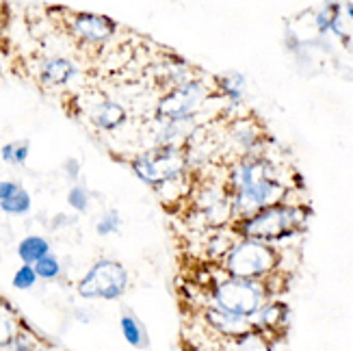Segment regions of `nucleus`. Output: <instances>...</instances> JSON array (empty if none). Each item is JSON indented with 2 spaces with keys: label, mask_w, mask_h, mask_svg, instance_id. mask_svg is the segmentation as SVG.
I'll return each instance as SVG.
<instances>
[{
  "label": "nucleus",
  "mask_w": 353,
  "mask_h": 351,
  "mask_svg": "<svg viewBox=\"0 0 353 351\" xmlns=\"http://www.w3.org/2000/svg\"><path fill=\"white\" fill-rule=\"evenodd\" d=\"M223 182L232 202L234 221L288 202V195L293 193V185L282 176V167L267 154L234 159L225 167Z\"/></svg>",
  "instance_id": "obj_1"
},
{
  "label": "nucleus",
  "mask_w": 353,
  "mask_h": 351,
  "mask_svg": "<svg viewBox=\"0 0 353 351\" xmlns=\"http://www.w3.org/2000/svg\"><path fill=\"white\" fill-rule=\"evenodd\" d=\"M310 219V208L299 202H282L269 208H263L254 215L234 221L232 232L239 239H250L278 245L288 239L299 237Z\"/></svg>",
  "instance_id": "obj_2"
},
{
  "label": "nucleus",
  "mask_w": 353,
  "mask_h": 351,
  "mask_svg": "<svg viewBox=\"0 0 353 351\" xmlns=\"http://www.w3.org/2000/svg\"><path fill=\"white\" fill-rule=\"evenodd\" d=\"M280 273H275V276H271L269 280L256 282V280L228 278L219 269V276L204 288L206 291L204 303H210V306L221 308L225 312H232L236 317L252 319L269 299L278 297V291L273 288V282Z\"/></svg>",
  "instance_id": "obj_3"
},
{
  "label": "nucleus",
  "mask_w": 353,
  "mask_h": 351,
  "mask_svg": "<svg viewBox=\"0 0 353 351\" xmlns=\"http://www.w3.org/2000/svg\"><path fill=\"white\" fill-rule=\"evenodd\" d=\"M219 269L228 278L263 282L282 271V250L269 243L236 239L219 263Z\"/></svg>",
  "instance_id": "obj_4"
},
{
  "label": "nucleus",
  "mask_w": 353,
  "mask_h": 351,
  "mask_svg": "<svg viewBox=\"0 0 353 351\" xmlns=\"http://www.w3.org/2000/svg\"><path fill=\"white\" fill-rule=\"evenodd\" d=\"M130 170L154 191L184 185L191 176L182 148H148L130 159Z\"/></svg>",
  "instance_id": "obj_5"
},
{
  "label": "nucleus",
  "mask_w": 353,
  "mask_h": 351,
  "mask_svg": "<svg viewBox=\"0 0 353 351\" xmlns=\"http://www.w3.org/2000/svg\"><path fill=\"white\" fill-rule=\"evenodd\" d=\"M212 98H214L212 83L197 76V79L187 81L178 87L165 89L157 100L154 117L157 121H176V119L202 115V109Z\"/></svg>",
  "instance_id": "obj_6"
},
{
  "label": "nucleus",
  "mask_w": 353,
  "mask_h": 351,
  "mask_svg": "<svg viewBox=\"0 0 353 351\" xmlns=\"http://www.w3.org/2000/svg\"><path fill=\"white\" fill-rule=\"evenodd\" d=\"M130 286V273L115 258H100L87 269L76 284V293L83 299L115 301L126 295Z\"/></svg>",
  "instance_id": "obj_7"
},
{
  "label": "nucleus",
  "mask_w": 353,
  "mask_h": 351,
  "mask_svg": "<svg viewBox=\"0 0 353 351\" xmlns=\"http://www.w3.org/2000/svg\"><path fill=\"white\" fill-rule=\"evenodd\" d=\"M68 30L76 41L87 46H102L117 33V22L104 13L74 11L68 15Z\"/></svg>",
  "instance_id": "obj_8"
},
{
  "label": "nucleus",
  "mask_w": 353,
  "mask_h": 351,
  "mask_svg": "<svg viewBox=\"0 0 353 351\" xmlns=\"http://www.w3.org/2000/svg\"><path fill=\"white\" fill-rule=\"evenodd\" d=\"M228 141L234 148L236 157H252V154H265V132L256 124V119L245 115L234 119L228 126Z\"/></svg>",
  "instance_id": "obj_9"
},
{
  "label": "nucleus",
  "mask_w": 353,
  "mask_h": 351,
  "mask_svg": "<svg viewBox=\"0 0 353 351\" xmlns=\"http://www.w3.org/2000/svg\"><path fill=\"white\" fill-rule=\"evenodd\" d=\"M199 317H202V321L208 330H212L217 337L221 339H228V341H234L243 334L252 332V321L245 317H236L232 312H225L221 308H214L210 303H204L202 308H199Z\"/></svg>",
  "instance_id": "obj_10"
},
{
  "label": "nucleus",
  "mask_w": 353,
  "mask_h": 351,
  "mask_svg": "<svg viewBox=\"0 0 353 351\" xmlns=\"http://www.w3.org/2000/svg\"><path fill=\"white\" fill-rule=\"evenodd\" d=\"M288 319H290V310L282 299H269L263 308H260L250 321H252V330L265 334L267 339L275 341L284 337V332L288 330Z\"/></svg>",
  "instance_id": "obj_11"
},
{
  "label": "nucleus",
  "mask_w": 353,
  "mask_h": 351,
  "mask_svg": "<svg viewBox=\"0 0 353 351\" xmlns=\"http://www.w3.org/2000/svg\"><path fill=\"white\" fill-rule=\"evenodd\" d=\"M87 117L91 124H94V128L102 132H115L128 121V111L117 100L102 96L100 100H96L89 106Z\"/></svg>",
  "instance_id": "obj_12"
},
{
  "label": "nucleus",
  "mask_w": 353,
  "mask_h": 351,
  "mask_svg": "<svg viewBox=\"0 0 353 351\" xmlns=\"http://www.w3.org/2000/svg\"><path fill=\"white\" fill-rule=\"evenodd\" d=\"M79 72L81 70L76 66V61L54 54V57H46L39 61L37 81L46 87H65L79 76Z\"/></svg>",
  "instance_id": "obj_13"
},
{
  "label": "nucleus",
  "mask_w": 353,
  "mask_h": 351,
  "mask_svg": "<svg viewBox=\"0 0 353 351\" xmlns=\"http://www.w3.org/2000/svg\"><path fill=\"white\" fill-rule=\"evenodd\" d=\"M239 237L232 232V228H221V230H208L202 243L204 261L210 265H219L223 261V256L230 252V248L234 245V241Z\"/></svg>",
  "instance_id": "obj_14"
},
{
  "label": "nucleus",
  "mask_w": 353,
  "mask_h": 351,
  "mask_svg": "<svg viewBox=\"0 0 353 351\" xmlns=\"http://www.w3.org/2000/svg\"><path fill=\"white\" fill-rule=\"evenodd\" d=\"M212 89H214V96L221 98L230 109H236V106L243 104L245 100V79L243 74L236 72H230L223 76H217L212 81Z\"/></svg>",
  "instance_id": "obj_15"
},
{
  "label": "nucleus",
  "mask_w": 353,
  "mask_h": 351,
  "mask_svg": "<svg viewBox=\"0 0 353 351\" xmlns=\"http://www.w3.org/2000/svg\"><path fill=\"white\" fill-rule=\"evenodd\" d=\"M24 321L11 306V301L0 295V349H7L9 343L15 339V334L22 330Z\"/></svg>",
  "instance_id": "obj_16"
},
{
  "label": "nucleus",
  "mask_w": 353,
  "mask_h": 351,
  "mask_svg": "<svg viewBox=\"0 0 353 351\" xmlns=\"http://www.w3.org/2000/svg\"><path fill=\"white\" fill-rule=\"evenodd\" d=\"M119 330H121V337L124 341L134 347V349H148L150 345V337L143 328V323L139 321V317H137L132 310H124L119 317Z\"/></svg>",
  "instance_id": "obj_17"
},
{
  "label": "nucleus",
  "mask_w": 353,
  "mask_h": 351,
  "mask_svg": "<svg viewBox=\"0 0 353 351\" xmlns=\"http://www.w3.org/2000/svg\"><path fill=\"white\" fill-rule=\"evenodd\" d=\"M50 252H52L50 241L46 237H39V234H28L18 243V256H20L22 265L33 267L37 261H41V258L48 256Z\"/></svg>",
  "instance_id": "obj_18"
},
{
  "label": "nucleus",
  "mask_w": 353,
  "mask_h": 351,
  "mask_svg": "<svg viewBox=\"0 0 353 351\" xmlns=\"http://www.w3.org/2000/svg\"><path fill=\"white\" fill-rule=\"evenodd\" d=\"M230 343H232V351H273V341L256 330L243 334V337Z\"/></svg>",
  "instance_id": "obj_19"
},
{
  "label": "nucleus",
  "mask_w": 353,
  "mask_h": 351,
  "mask_svg": "<svg viewBox=\"0 0 353 351\" xmlns=\"http://www.w3.org/2000/svg\"><path fill=\"white\" fill-rule=\"evenodd\" d=\"M30 206H33V197L30 193L22 187L18 193H13L9 200L0 202V210L7 212V215H13V217H22V215H28L30 212Z\"/></svg>",
  "instance_id": "obj_20"
},
{
  "label": "nucleus",
  "mask_w": 353,
  "mask_h": 351,
  "mask_svg": "<svg viewBox=\"0 0 353 351\" xmlns=\"http://www.w3.org/2000/svg\"><path fill=\"white\" fill-rule=\"evenodd\" d=\"M35 273H37V278L39 280H46V282H52V280H59L61 278V273H63V265H61L59 261V256L57 254H48V256H43L41 261H37L33 265Z\"/></svg>",
  "instance_id": "obj_21"
},
{
  "label": "nucleus",
  "mask_w": 353,
  "mask_h": 351,
  "mask_svg": "<svg viewBox=\"0 0 353 351\" xmlns=\"http://www.w3.org/2000/svg\"><path fill=\"white\" fill-rule=\"evenodd\" d=\"M30 154V143L28 141H11L5 143L0 150V159L7 165H24Z\"/></svg>",
  "instance_id": "obj_22"
},
{
  "label": "nucleus",
  "mask_w": 353,
  "mask_h": 351,
  "mask_svg": "<svg viewBox=\"0 0 353 351\" xmlns=\"http://www.w3.org/2000/svg\"><path fill=\"white\" fill-rule=\"evenodd\" d=\"M96 234L98 237H113L121 230V215H119V210L115 208H109V210H104L102 215L96 219Z\"/></svg>",
  "instance_id": "obj_23"
},
{
  "label": "nucleus",
  "mask_w": 353,
  "mask_h": 351,
  "mask_svg": "<svg viewBox=\"0 0 353 351\" xmlns=\"http://www.w3.org/2000/svg\"><path fill=\"white\" fill-rule=\"evenodd\" d=\"M65 200H68V206L74 212L83 215V212H87L89 206H91V193H89V189L85 185H72L68 195H65Z\"/></svg>",
  "instance_id": "obj_24"
},
{
  "label": "nucleus",
  "mask_w": 353,
  "mask_h": 351,
  "mask_svg": "<svg viewBox=\"0 0 353 351\" xmlns=\"http://www.w3.org/2000/svg\"><path fill=\"white\" fill-rule=\"evenodd\" d=\"M5 351H39V339L35 337V332L22 325V330L15 334V339L9 343Z\"/></svg>",
  "instance_id": "obj_25"
},
{
  "label": "nucleus",
  "mask_w": 353,
  "mask_h": 351,
  "mask_svg": "<svg viewBox=\"0 0 353 351\" xmlns=\"http://www.w3.org/2000/svg\"><path fill=\"white\" fill-rule=\"evenodd\" d=\"M339 20H343L339 5H327V7H323L321 11L314 13V26L321 30V33H330Z\"/></svg>",
  "instance_id": "obj_26"
},
{
  "label": "nucleus",
  "mask_w": 353,
  "mask_h": 351,
  "mask_svg": "<svg viewBox=\"0 0 353 351\" xmlns=\"http://www.w3.org/2000/svg\"><path fill=\"white\" fill-rule=\"evenodd\" d=\"M37 273L35 269L30 267V265H22L18 271L13 273V278H11V284L13 288H18V291H30L35 284H37Z\"/></svg>",
  "instance_id": "obj_27"
},
{
  "label": "nucleus",
  "mask_w": 353,
  "mask_h": 351,
  "mask_svg": "<svg viewBox=\"0 0 353 351\" xmlns=\"http://www.w3.org/2000/svg\"><path fill=\"white\" fill-rule=\"evenodd\" d=\"M81 161L79 159H74V157H70V159H65L63 161V165H61V170H63V174H65V178L70 180V182H74V185H79V178H81Z\"/></svg>",
  "instance_id": "obj_28"
},
{
  "label": "nucleus",
  "mask_w": 353,
  "mask_h": 351,
  "mask_svg": "<svg viewBox=\"0 0 353 351\" xmlns=\"http://www.w3.org/2000/svg\"><path fill=\"white\" fill-rule=\"evenodd\" d=\"M20 189H22L20 182H15V180H0V202L9 200V197L13 193H18Z\"/></svg>",
  "instance_id": "obj_29"
},
{
  "label": "nucleus",
  "mask_w": 353,
  "mask_h": 351,
  "mask_svg": "<svg viewBox=\"0 0 353 351\" xmlns=\"http://www.w3.org/2000/svg\"><path fill=\"white\" fill-rule=\"evenodd\" d=\"M76 219L74 215H65V212H59V215H54V219L50 221V228L52 230H61V228H70V225H76Z\"/></svg>",
  "instance_id": "obj_30"
},
{
  "label": "nucleus",
  "mask_w": 353,
  "mask_h": 351,
  "mask_svg": "<svg viewBox=\"0 0 353 351\" xmlns=\"http://www.w3.org/2000/svg\"><path fill=\"white\" fill-rule=\"evenodd\" d=\"M345 13H347V18L353 22V5H347V11H345Z\"/></svg>",
  "instance_id": "obj_31"
}]
</instances>
